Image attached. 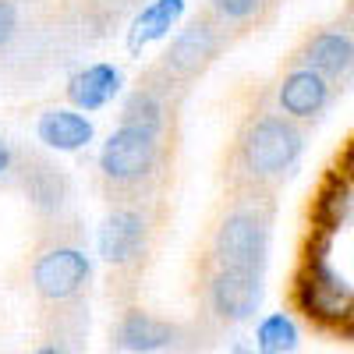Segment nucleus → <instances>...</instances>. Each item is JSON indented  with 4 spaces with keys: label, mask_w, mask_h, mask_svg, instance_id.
Returning a JSON list of instances; mask_svg holds the SVG:
<instances>
[{
    "label": "nucleus",
    "mask_w": 354,
    "mask_h": 354,
    "mask_svg": "<svg viewBox=\"0 0 354 354\" xmlns=\"http://www.w3.org/2000/svg\"><path fill=\"white\" fill-rule=\"evenodd\" d=\"M333 96V85L326 75H319L305 64L298 68H290L277 88V103H280V113L290 117L294 124H301V121H312V117H319L322 110H326Z\"/></svg>",
    "instance_id": "nucleus-8"
},
{
    "label": "nucleus",
    "mask_w": 354,
    "mask_h": 354,
    "mask_svg": "<svg viewBox=\"0 0 354 354\" xmlns=\"http://www.w3.org/2000/svg\"><path fill=\"white\" fill-rule=\"evenodd\" d=\"M117 88H121V71L113 64H88L68 82V100L78 110H100L117 96Z\"/></svg>",
    "instance_id": "nucleus-13"
},
{
    "label": "nucleus",
    "mask_w": 354,
    "mask_h": 354,
    "mask_svg": "<svg viewBox=\"0 0 354 354\" xmlns=\"http://www.w3.org/2000/svg\"><path fill=\"white\" fill-rule=\"evenodd\" d=\"M181 15H185V0H149V4L135 15V21L128 28V50L138 53L149 43L163 39L170 28L181 21Z\"/></svg>",
    "instance_id": "nucleus-12"
},
{
    "label": "nucleus",
    "mask_w": 354,
    "mask_h": 354,
    "mask_svg": "<svg viewBox=\"0 0 354 354\" xmlns=\"http://www.w3.org/2000/svg\"><path fill=\"white\" fill-rule=\"evenodd\" d=\"M8 167H11V149H8V142L0 138V174H4Z\"/></svg>",
    "instance_id": "nucleus-21"
},
{
    "label": "nucleus",
    "mask_w": 354,
    "mask_h": 354,
    "mask_svg": "<svg viewBox=\"0 0 354 354\" xmlns=\"http://www.w3.org/2000/svg\"><path fill=\"white\" fill-rule=\"evenodd\" d=\"M32 354H64V347H57V344H43L39 351H32Z\"/></svg>",
    "instance_id": "nucleus-22"
},
{
    "label": "nucleus",
    "mask_w": 354,
    "mask_h": 354,
    "mask_svg": "<svg viewBox=\"0 0 354 354\" xmlns=\"http://www.w3.org/2000/svg\"><path fill=\"white\" fill-rule=\"evenodd\" d=\"M145 245V216L131 205H117L100 227V255L110 266H128Z\"/></svg>",
    "instance_id": "nucleus-9"
},
{
    "label": "nucleus",
    "mask_w": 354,
    "mask_h": 354,
    "mask_svg": "<svg viewBox=\"0 0 354 354\" xmlns=\"http://www.w3.org/2000/svg\"><path fill=\"white\" fill-rule=\"evenodd\" d=\"M205 298H209V308L216 312V319H223V322H245V319L255 315V308L262 301V277L216 270V266H213L209 283H205Z\"/></svg>",
    "instance_id": "nucleus-7"
},
{
    "label": "nucleus",
    "mask_w": 354,
    "mask_h": 354,
    "mask_svg": "<svg viewBox=\"0 0 354 354\" xmlns=\"http://www.w3.org/2000/svg\"><path fill=\"white\" fill-rule=\"evenodd\" d=\"M252 344L259 354H290L298 347V326H294V319L287 312H273L259 322Z\"/></svg>",
    "instance_id": "nucleus-15"
},
{
    "label": "nucleus",
    "mask_w": 354,
    "mask_h": 354,
    "mask_svg": "<svg viewBox=\"0 0 354 354\" xmlns=\"http://www.w3.org/2000/svg\"><path fill=\"white\" fill-rule=\"evenodd\" d=\"M36 135H39V142H46L57 153H75V149H85V145L93 142V124H88V117H82L78 110L57 106V110H46L39 117Z\"/></svg>",
    "instance_id": "nucleus-11"
},
{
    "label": "nucleus",
    "mask_w": 354,
    "mask_h": 354,
    "mask_svg": "<svg viewBox=\"0 0 354 354\" xmlns=\"http://www.w3.org/2000/svg\"><path fill=\"white\" fill-rule=\"evenodd\" d=\"M88 277H93L88 255L71 245H53V248L39 252V259L32 262V287L50 305L78 301L82 290L88 287Z\"/></svg>",
    "instance_id": "nucleus-5"
},
{
    "label": "nucleus",
    "mask_w": 354,
    "mask_h": 354,
    "mask_svg": "<svg viewBox=\"0 0 354 354\" xmlns=\"http://www.w3.org/2000/svg\"><path fill=\"white\" fill-rule=\"evenodd\" d=\"M163 113H167V106H163L160 93H153L149 85H142V88H135V93L128 96L121 124H142L149 131H160L163 128Z\"/></svg>",
    "instance_id": "nucleus-17"
},
{
    "label": "nucleus",
    "mask_w": 354,
    "mask_h": 354,
    "mask_svg": "<svg viewBox=\"0 0 354 354\" xmlns=\"http://www.w3.org/2000/svg\"><path fill=\"white\" fill-rule=\"evenodd\" d=\"M298 305L319 322H347L354 315V290L330 262V255H308L298 283Z\"/></svg>",
    "instance_id": "nucleus-4"
},
{
    "label": "nucleus",
    "mask_w": 354,
    "mask_h": 354,
    "mask_svg": "<svg viewBox=\"0 0 354 354\" xmlns=\"http://www.w3.org/2000/svg\"><path fill=\"white\" fill-rule=\"evenodd\" d=\"M305 149L301 128L283 113H259L238 135V170L252 188H273L294 170Z\"/></svg>",
    "instance_id": "nucleus-1"
},
{
    "label": "nucleus",
    "mask_w": 354,
    "mask_h": 354,
    "mask_svg": "<svg viewBox=\"0 0 354 354\" xmlns=\"http://www.w3.org/2000/svg\"><path fill=\"white\" fill-rule=\"evenodd\" d=\"M15 28H18V11H15V4H11V0H0V46L11 43Z\"/></svg>",
    "instance_id": "nucleus-19"
},
{
    "label": "nucleus",
    "mask_w": 354,
    "mask_h": 354,
    "mask_svg": "<svg viewBox=\"0 0 354 354\" xmlns=\"http://www.w3.org/2000/svg\"><path fill=\"white\" fill-rule=\"evenodd\" d=\"M220 46H223V25L213 15H202L174 36V43L163 53V68L174 78H192L213 61Z\"/></svg>",
    "instance_id": "nucleus-6"
},
{
    "label": "nucleus",
    "mask_w": 354,
    "mask_h": 354,
    "mask_svg": "<svg viewBox=\"0 0 354 354\" xmlns=\"http://www.w3.org/2000/svg\"><path fill=\"white\" fill-rule=\"evenodd\" d=\"M351 319H354V315H351Z\"/></svg>",
    "instance_id": "nucleus-23"
},
{
    "label": "nucleus",
    "mask_w": 354,
    "mask_h": 354,
    "mask_svg": "<svg viewBox=\"0 0 354 354\" xmlns=\"http://www.w3.org/2000/svg\"><path fill=\"white\" fill-rule=\"evenodd\" d=\"M156 156H160V131H149L142 124H121L103 142L100 170L110 185L128 188L153 174Z\"/></svg>",
    "instance_id": "nucleus-3"
},
{
    "label": "nucleus",
    "mask_w": 354,
    "mask_h": 354,
    "mask_svg": "<svg viewBox=\"0 0 354 354\" xmlns=\"http://www.w3.org/2000/svg\"><path fill=\"white\" fill-rule=\"evenodd\" d=\"M266 252H270V213L259 209V202L234 205L213 234V266L262 277Z\"/></svg>",
    "instance_id": "nucleus-2"
},
{
    "label": "nucleus",
    "mask_w": 354,
    "mask_h": 354,
    "mask_svg": "<svg viewBox=\"0 0 354 354\" xmlns=\"http://www.w3.org/2000/svg\"><path fill=\"white\" fill-rule=\"evenodd\" d=\"M170 344H177V326L153 315V312L131 308L117 322V347L128 354H153V351H163Z\"/></svg>",
    "instance_id": "nucleus-10"
},
{
    "label": "nucleus",
    "mask_w": 354,
    "mask_h": 354,
    "mask_svg": "<svg viewBox=\"0 0 354 354\" xmlns=\"http://www.w3.org/2000/svg\"><path fill=\"white\" fill-rule=\"evenodd\" d=\"M266 0H209V15L227 28V25H245L252 18H259Z\"/></svg>",
    "instance_id": "nucleus-18"
},
{
    "label": "nucleus",
    "mask_w": 354,
    "mask_h": 354,
    "mask_svg": "<svg viewBox=\"0 0 354 354\" xmlns=\"http://www.w3.org/2000/svg\"><path fill=\"white\" fill-rule=\"evenodd\" d=\"M25 188H28V198L39 213H57L64 202V177L57 174L53 167L46 163H36V170L25 174Z\"/></svg>",
    "instance_id": "nucleus-16"
},
{
    "label": "nucleus",
    "mask_w": 354,
    "mask_h": 354,
    "mask_svg": "<svg viewBox=\"0 0 354 354\" xmlns=\"http://www.w3.org/2000/svg\"><path fill=\"white\" fill-rule=\"evenodd\" d=\"M344 177L354 185V142H351V149H347V156H344Z\"/></svg>",
    "instance_id": "nucleus-20"
},
{
    "label": "nucleus",
    "mask_w": 354,
    "mask_h": 354,
    "mask_svg": "<svg viewBox=\"0 0 354 354\" xmlns=\"http://www.w3.org/2000/svg\"><path fill=\"white\" fill-rule=\"evenodd\" d=\"M354 209V192H351V181L344 174H333L326 185L319 192V202H315V216L326 230H337L347 223V213Z\"/></svg>",
    "instance_id": "nucleus-14"
}]
</instances>
